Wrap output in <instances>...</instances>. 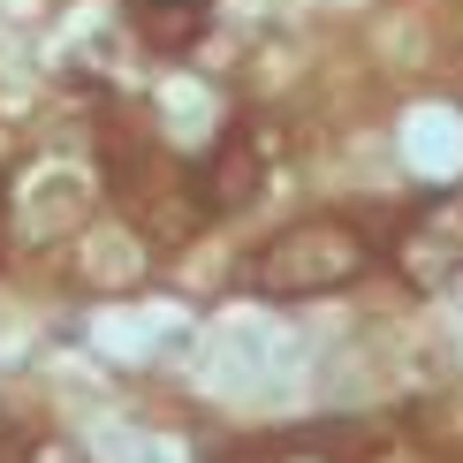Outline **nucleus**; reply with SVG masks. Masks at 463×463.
Masks as SVG:
<instances>
[{"mask_svg": "<svg viewBox=\"0 0 463 463\" xmlns=\"http://www.w3.org/2000/svg\"><path fill=\"white\" fill-rule=\"evenodd\" d=\"M373 266V236L357 221H297L250 259V288L274 304H304V297H335Z\"/></svg>", "mask_w": 463, "mask_h": 463, "instance_id": "nucleus-1", "label": "nucleus"}, {"mask_svg": "<svg viewBox=\"0 0 463 463\" xmlns=\"http://www.w3.org/2000/svg\"><path fill=\"white\" fill-rule=\"evenodd\" d=\"M388 250H395L402 281H418V288L456 281V274H463V183L418 198L411 213L395 221V243H388Z\"/></svg>", "mask_w": 463, "mask_h": 463, "instance_id": "nucleus-2", "label": "nucleus"}, {"mask_svg": "<svg viewBox=\"0 0 463 463\" xmlns=\"http://www.w3.org/2000/svg\"><path fill=\"white\" fill-rule=\"evenodd\" d=\"M190 190H198L205 213H243V205H259V190H266V152H259V137H250V129H221L213 152L190 167Z\"/></svg>", "mask_w": 463, "mask_h": 463, "instance_id": "nucleus-3", "label": "nucleus"}, {"mask_svg": "<svg viewBox=\"0 0 463 463\" xmlns=\"http://www.w3.org/2000/svg\"><path fill=\"white\" fill-rule=\"evenodd\" d=\"M145 24V38L152 46H190L198 38V8H129Z\"/></svg>", "mask_w": 463, "mask_h": 463, "instance_id": "nucleus-4", "label": "nucleus"}, {"mask_svg": "<svg viewBox=\"0 0 463 463\" xmlns=\"http://www.w3.org/2000/svg\"><path fill=\"white\" fill-rule=\"evenodd\" d=\"M24 463H84V456H76L69 440H31V449H24Z\"/></svg>", "mask_w": 463, "mask_h": 463, "instance_id": "nucleus-5", "label": "nucleus"}, {"mask_svg": "<svg viewBox=\"0 0 463 463\" xmlns=\"http://www.w3.org/2000/svg\"><path fill=\"white\" fill-rule=\"evenodd\" d=\"M129 8H198V15H205L213 0H129Z\"/></svg>", "mask_w": 463, "mask_h": 463, "instance_id": "nucleus-6", "label": "nucleus"}]
</instances>
